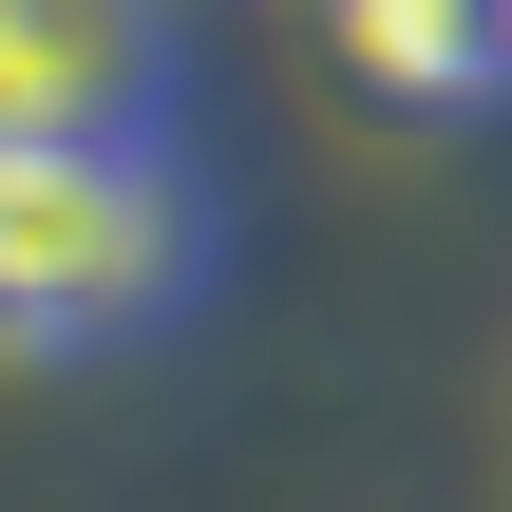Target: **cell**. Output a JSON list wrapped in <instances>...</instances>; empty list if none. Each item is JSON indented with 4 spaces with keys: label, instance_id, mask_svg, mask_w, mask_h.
<instances>
[{
    "label": "cell",
    "instance_id": "3",
    "mask_svg": "<svg viewBox=\"0 0 512 512\" xmlns=\"http://www.w3.org/2000/svg\"><path fill=\"white\" fill-rule=\"evenodd\" d=\"M323 38L399 114H494L512 95V0H323Z\"/></svg>",
    "mask_w": 512,
    "mask_h": 512
},
{
    "label": "cell",
    "instance_id": "2",
    "mask_svg": "<svg viewBox=\"0 0 512 512\" xmlns=\"http://www.w3.org/2000/svg\"><path fill=\"white\" fill-rule=\"evenodd\" d=\"M171 0H0V152H57V133H171Z\"/></svg>",
    "mask_w": 512,
    "mask_h": 512
},
{
    "label": "cell",
    "instance_id": "1",
    "mask_svg": "<svg viewBox=\"0 0 512 512\" xmlns=\"http://www.w3.org/2000/svg\"><path fill=\"white\" fill-rule=\"evenodd\" d=\"M228 209L190 171V133H57L0 152V361H133L209 304Z\"/></svg>",
    "mask_w": 512,
    "mask_h": 512
}]
</instances>
